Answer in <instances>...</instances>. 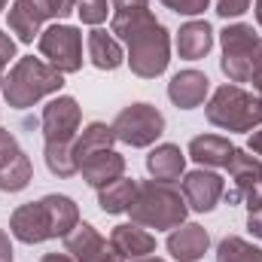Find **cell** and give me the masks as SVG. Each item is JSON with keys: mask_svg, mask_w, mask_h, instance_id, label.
<instances>
[{"mask_svg": "<svg viewBox=\"0 0 262 262\" xmlns=\"http://www.w3.org/2000/svg\"><path fill=\"white\" fill-rule=\"evenodd\" d=\"M113 34L128 46V64L137 76L156 79L171 61V37L149 12V0H113Z\"/></svg>", "mask_w": 262, "mask_h": 262, "instance_id": "obj_1", "label": "cell"}, {"mask_svg": "<svg viewBox=\"0 0 262 262\" xmlns=\"http://www.w3.org/2000/svg\"><path fill=\"white\" fill-rule=\"evenodd\" d=\"M79 104L61 95L46 104L43 110V137H46V165L58 177H73L76 162H73V140L79 134Z\"/></svg>", "mask_w": 262, "mask_h": 262, "instance_id": "obj_2", "label": "cell"}, {"mask_svg": "<svg viewBox=\"0 0 262 262\" xmlns=\"http://www.w3.org/2000/svg\"><path fill=\"white\" fill-rule=\"evenodd\" d=\"M186 210H189L186 198L171 183H159V180L137 183V195L128 207L131 223L156 229V232L159 229H177L186 220Z\"/></svg>", "mask_w": 262, "mask_h": 262, "instance_id": "obj_3", "label": "cell"}, {"mask_svg": "<svg viewBox=\"0 0 262 262\" xmlns=\"http://www.w3.org/2000/svg\"><path fill=\"white\" fill-rule=\"evenodd\" d=\"M61 85H64V73L61 70H55L52 64L28 55V58H18L15 61V67L9 70V76L3 79V89L0 92H3V98H6L9 107L25 110V107L37 104L40 98L58 92Z\"/></svg>", "mask_w": 262, "mask_h": 262, "instance_id": "obj_4", "label": "cell"}, {"mask_svg": "<svg viewBox=\"0 0 262 262\" xmlns=\"http://www.w3.org/2000/svg\"><path fill=\"white\" fill-rule=\"evenodd\" d=\"M207 119L226 131H253L262 125V98L238 85H220L207 101Z\"/></svg>", "mask_w": 262, "mask_h": 262, "instance_id": "obj_5", "label": "cell"}, {"mask_svg": "<svg viewBox=\"0 0 262 262\" xmlns=\"http://www.w3.org/2000/svg\"><path fill=\"white\" fill-rule=\"evenodd\" d=\"M220 40H223V73L232 82H250L259 49L256 31L250 25H229Z\"/></svg>", "mask_w": 262, "mask_h": 262, "instance_id": "obj_6", "label": "cell"}, {"mask_svg": "<svg viewBox=\"0 0 262 262\" xmlns=\"http://www.w3.org/2000/svg\"><path fill=\"white\" fill-rule=\"evenodd\" d=\"M165 131V116L152 104H131L113 119V134L116 140L128 146H149L156 137Z\"/></svg>", "mask_w": 262, "mask_h": 262, "instance_id": "obj_7", "label": "cell"}, {"mask_svg": "<svg viewBox=\"0 0 262 262\" xmlns=\"http://www.w3.org/2000/svg\"><path fill=\"white\" fill-rule=\"evenodd\" d=\"M40 52L61 73H76L82 67V34L70 25H52L40 34Z\"/></svg>", "mask_w": 262, "mask_h": 262, "instance_id": "obj_8", "label": "cell"}, {"mask_svg": "<svg viewBox=\"0 0 262 262\" xmlns=\"http://www.w3.org/2000/svg\"><path fill=\"white\" fill-rule=\"evenodd\" d=\"M229 174L235 180V192H229V204L244 198L250 210L262 207V162L256 156H247L244 149L235 146L232 159H229Z\"/></svg>", "mask_w": 262, "mask_h": 262, "instance_id": "obj_9", "label": "cell"}, {"mask_svg": "<svg viewBox=\"0 0 262 262\" xmlns=\"http://www.w3.org/2000/svg\"><path fill=\"white\" fill-rule=\"evenodd\" d=\"M31 159L18 146V140L6 128H0V189L3 192H21L31 183Z\"/></svg>", "mask_w": 262, "mask_h": 262, "instance_id": "obj_10", "label": "cell"}, {"mask_svg": "<svg viewBox=\"0 0 262 262\" xmlns=\"http://www.w3.org/2000/svg\"><path fill=\"white\" fill-rule=\"evenodd\" d=\"M64 247L76 262H122L125 259V256H122L113 244H107V241L95 232V226H89V223H76V229L64 238Z\"/></svg>", "mask_w": 262, "mask_h": 262, "instance_id": "obj_11", "label": "cell"}, {"mask_svg": "<svg viewBox=\"0 0 262 262\" xmlns=\"http://www.w3.org/2000/svg\"><path fill=\"white\" fill-rule=\"evenodd\" d=\"M9 229H12V235H15L18 241H25V244H40V241H46V238H55V235H52V220H49V210H46L43 198L15 207V213H12V220H9Z\"/></svg>", "mask_w": 262, "mask_h": 262, "instance_id": "obj_12", "label": "cell"}, {"mask_svg": "<svg viewBox=\"0 0 262 262\" xmlns=\"http://www.w3.org/2000/svg\"><path fill=\"white\" fill-rule=\"evenodd\" d=\"M226 192L223 186V177L213 174V171H192L183 177V198L186 204L198 210V213H207L220 204V198Z\"/></svg>", "mask_w": 262, "mask_h": 262, "instance_id": "obj_13", "label": "cell"}, {"mask_svg": "<svg viewBox=\"0 0 262 262\" xmlns=\"http://www.w3.org/2000/svg\"><path fill=\"white\" fill-rule=\"evenodd\" d=\"M210 247V235L198 226V223H180L171 235H168V253L180 262H195L207 253Z\"/></svg>", "mask_w": 262, "mask_h": 262, "instance_id": "obj_14", "label": "cell"}, {"mask_svg": "<svg viewBox=\"0 0 262 262\" xmlns=\"http://www.w3.org/2000/svg\"><path fill=\"white\" fill-rule=\"evenodd\" d=\"M79 174H82V180H85L89 186L104 189L107 183H113V180H119V177L125 174V159H122L116 149H101V152L89 156V159L79 165Z\"/></svg>", "mask_w": 262, "mask_h": 262, "instance_id": "obj_15", "label": "cell"}, {"mask_svg": "<svg viewBox=\"0 0 262 262\" xmlns=\"http://www.w3.org/2000/svg\"><path fill=\"white\" fill-rule=\"evenodd\" d=\"M210 89V79L201 70H180L171 82H168V98L180 107V110H192L198 104H204Z\"/></svg>", "mask_w": 262, "mask_h": 262, "instance_id": "obj_16", "label": "cell"}, {"mask_svg": "<svg viewBox=\"0 0 262 262\" xmlns=\"http://www.w3.org/2000/svg\"><path fill=\"white\" fill-rule=\"evenodd\" d=\"M110 244H113L122 256H131V259L149 256V253L156 250V238H152L143 226H137V223H119V226H113Z\"/></svg>", "mask_w": 262, "mask_h": 262, "instance_id": "obj_17", "label": "cell"}, {"mask_svg": "<svg viewBox=\"0 0 262 262\" xmlns=\"http://www.w3.org/2000/svg\"><path fill=\"white\" fill-rule=\"evenodd\" d=\"M146 168H149V174H152L159 183H174V180L183 174V168H186V156L180 152V146L162 143V146H156V149L146 156Z\"/></svg>", "mask_w": 262, "mask_h": 262, "instance_id": "obj_18", "label": "cell"}, {"mask_svg": "<svg viewBox=\"0 0 262 262\" xmlns=\"http://www.w3.org/2000/svg\"><path fill=\"white\" fill-rule=\"evenodd\" d=\"M213 46V31L207 21H186L177 34V52L186 61H198L210 52Z\"/></svg>", "mask_w": 262, "mask_h": 262, "instance_id": "obj_19", "label": "cell"}, {"mask_svg": "<svg viewBox=\"0 0 262 262\" xmlns=\"http://www.w3.org/2000/svg\"><path fill=\"white\" fill-rule=\"evenodd\" d=\"M232 152H235V146L220 134H201V137H192V143H189V156L207 168H226Z\"/></svg>", "mask_w": 262, "mask_h": 262, "instance_id": "obj_20", "label": "cell"}, {"mask_svg": "<svg viewBox=\"0 0 262 262\" xmlns=\"http://www.w3.org/2000/svg\"><path fill=\"white\" fill-rule=\"evenodd\" d=\"M113 140H116L113 125L92 122L89 128H82V134H76V140H73V162H76V174H79V165H82L89 156H95V152H101V149H113Z\"/></svg>", "mask_w": 262, "mask_h": 262, "instance_id": "obj_21", "label": "cell"}, {"mask_svg": "<svg viewBox=\"0 0 262 262\" xmlns=\"http://www.w3.org/2000/svg\"><path fill=\"white\" fill-rule=\"evenodd\" d=\"M46 21L43 9L34 0H12L9 9V28L12 34H18L21 43H34V37H40V25Z\"/></svg>", "mask_w": 262, "mask_h": 262, "instance_id": "obj_22", "label": "cell"}, {"mask_svg": "<svg viewBox=\"0 0 262 262\" xmlns=\"http://www.w3.org/2000/svg\"><path fill=\"white\" fill-rule=\"evenodd\" d=\"M89 58H92V64L98 67V70H116V67L125 61L122 46L116 43V37H110L101 28H95L89 34Z\"/></svg>", "mask_w": 262, "mask_h": 262, "instance_id": "obj_23", "label": "cell"}, {"mask_svg": "<svg viewBox=\"0 0 262 262\" xmlns=\"http://www.w3.org/2000/svg\"><path fill=\"white\" fill-rule=\"evenodd\" d=\"M134 195H137V180L119 177V180L107 183L104 189H98V204H101L104 213H125L131 207V201H134Z\"/></svg>", "mask_w": 262, "mask_h": 262, "instance_id": "obj_24", "label": "cell"}, {"mask_svg": "<svg viewBox=\"0 0 262 262\" xmlns=\"http://www.w3.org/2000/svg\"><path fill=\"white\" fill-rule=\"evenodd\" d=\"M43 204H46L49 220H52V235H55V238H67V235L76 229V223H79L76 204H73L67 195H46Z\"/></svg>", "mask_w": 262, "mask_h": 262, "instance_id": "obj_25", "label": "cell"}, {"mask_svg": "<svg viewBox=\"0 0 262 262\" xmlns=\"http://www.w3.org/2000/svg\"><path fill=\"white\" fill-rule=\"evenodd\" d=\"M216 262H262V250L244 238H223L216 247Z\"/></svg>", "mask_w": 262, "mask_h": 262, "instance_id": "obj_26", "label": "cell"}, {"mask_svg": "<svg viewBox=\"0 0 262 262\" xmlns=\"http://www.w3.org/2000/svg\"><path fill=\"white\" fill-rule=\"evenodd\" d=\"M76 12L85 25H101L110 12V3L107 0H76Z\"/></svg>", "mask_w": 262, "mask_h": 262, "instance_id": "obj_27", "label": "cell"}, {"mask_svg": "<svg viewBox=\"0 0 262 262\" xmlns=\"http://www.w3.org/2000/svg\"><path fill=\"white\" fill-rule=\"evenodd\" d=\"M34 3L43 9L46 18H64L76 9V0H34Z\"/></svg>", "mask_w": 262, "mask_h": 262, "instance_id": "obj_28", "label": "cell"}, {"mask_svg": "<svg viewBox=\"0 0 262 262\" xmlns=\"http://www.w3.org/2000/svg\"><path fill=\"white\" fill-rule=\"evenodd\" d=\"M171 12H177V15H198V12H204L207 9V3L210 0H162Z\"/></svg>", "mask_w": 262, "mask_h": 262, "instance_id": "obj_29", "label": "cell"}, {"mask_svg": "<svg viewBox=\"0 0 262 262\" xmlns=\"http://www.w3.org/2000/svg\"><path fill=\"white\" fill-rule=\"evenodd\" d=\"M247 6H250V0H220V3H216V12H220L223 18H235V15H241V12H247Z\"/></svg>", "mask_w": 262, "mask_h": 262, "instance_id": "obj_30", "label": "cell"}, {"mask_svg": "<svg viewBox=\"0 0 262 262\" xmlns=\"http://www.w3.org/2000/svg\"><path fill=\"white\" fill-rule=\"evenodd\" d=\"M9 58H15V43H12V37H6L0 31V70L9 64Z\"/></svg>", "mask_w": 262, "mask_h": 262, "instance_id": "obj_31", "label": "cell"}, {"mask_svg": "<svg viewBox=\"0 0 262 262\" xmlns=\"http://www.w3.org/2000/svg\"><path fill=\"white\" fill-rule=\"evenodd\" d=\"M250 82H253V89L262 98V40H259V49H256V64H253V73H250Z\"/></svg>", "mask_w": 262, "mask_h": 262, "instance_id": "obj_32", "label": "cell"}, {"mask_svg": "<svg viewBox=\"0 0 262 262\" xmlns=\"http://www.w3.org/2000/svg\"><path fill=\"white\" fill-rule=\"evenodd\" d=\"M247 229H250L256 238H262V207L250 210V216H247Z\"/></svg>", "mask_w": 262, "mask_h": 262, "instance_id": "obj_33", "label": "cell"}, {"mask_svg": "<svg viewBox=\"0 0 262 262\" xmlns=\"http://www.w3.org/2000/svg\"><path fill=\"white\" fill-rule=\"evenodd\" d=\"M0 262H12V244L3 229H0Z\"/></svg>", "mask_w": 262, "mask_h": 262, "instance_id": "obj_34", "label": "cell"}, {"mask_svg": "<svg viewBox=\"0 0 262 262\" xmlns=\"http://www.w3.org/2000/svg\"><path fill=\"white\" fill-rule=\"evenodd\" d=\"M250 149L262 156V131H253V134H250Z\"/></svg>", "mask_w": 262, "mask_h": 262, "instance_id": "obj_35", "label": "cell"}, {"mask_svg": "<svg viewBox=\"0 0 262 262\" xmlns=\"http://www.w3.org/2000/svg\"><path fill=\"white\" fill-rule=\"evenodd\" d=\"M40 262H76V259L67 256V253H49V256H43Z\"/></svg>", "mask_w": 262, "mask_h": 262, "instance_id": "obj_36", "label": "cell"}, {"mask_svg": "<svg viewBox=\"0 0 262 262\" xmlns=\"http://www.w3.org/2000/svg\"><path fill=\"white\" fill-rule=\"evenodd\" d=\"M134 262H165V259H159V256H140V259H134Z\"/></svg>", "mask_w": 262, "mask_h": 262, "instance_id": "obj_37", "label": "cell"}, {"mask_svg": "<svg viewBox=\"0 0 262 262\" xmlns=\"http://www.w3.org/2000/svg\"><path fill=\"white\" fill-rule=\"evenodd\" d=\"M256 21L262 25V0H256Z\"/></svg>", "mask_w": 262, "mask_h": 262, "instance_id": "obj_38", "label": "cell"}, {"mask_svg": "<svg viewBox=\"0 0 262 262\" xmlns=\"http://www.w3.org/2000/svg\"><path fill=\"white\" fill-rule=\"evenodd\" d=\"M3 6H6V0H0V9H3Z\"/></svg>", "mask_w": 262, "mask_h": 262, "instance_id": "obj_39", "label": "cell"}, {"mask_svg": "<svg viewBox=\"0 0 262 262\" xmlns=\"http://www.w3.org/2000/svg\"><path fill=\"white\" fill-rule=\"evenodd\" d=\"M0 89H3V76H0Z\"/></svg>", "mask_w": 262, "mask_h": 262, "instance_id": "obj_40", "label": "cell"}]
</instances>
